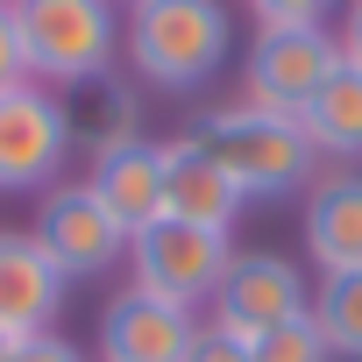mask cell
<instances>
[{"label":"cell","instance_id":"cell-1","mask_svg":"<svg viewBox=\"0 0 362 362\" xmlns=\"http://www.w3.org/2000/svg\"><path fill=\"white\" fill-rule=\"evenodd\" d=\"M192 142L235 177L242 199H284V192H313V163L320 149L305 142L298 114L256 107V100H228L214 114L192 121Z\"/></svg>","mask_w":362,"mask_h":362},{"label":"cell","instance_id":"cell-2","mask_svg":"<svg viewBox=\"0 0 362 362\" xmlns=\"http://www.w3.org/2000/svg\"><path fill=\"white\" fill-rule=\"evenodd\" d=\"M121 50H128V71L142 86L192 93L235 50L228 0H142V8L121 15Z\"/></svg>","mask_w":362,"mask_h":362},{"label":"cell","instance_id":"cell-3","mask_svg":"<svg viewBox=\"0 0 362 362\" xmlns=\"http://www.w3.org/2000/svg\"><path fill=\"white\" fill-rule=\"evenodd\" d=\"M15 36L29 57V78L50 93H71L121 57V8L114 0H8Z\"/></svg>","mask_w":362,"mask_h":362},{"label":"cell","instance_id":"cell-4","mask_svg":"<svg viewBox=\"0 0 362 362\" xmlns=\"http://www.w3.org/2000/svg\"><path fill=\"white\" fill-rule=\"evenodd\" d=\"M228 263H235V242L214 228H192V221H156L149 235L128 242V284L156 291L170 305H192V313L214 305Z\"/></svg>","mask_w":362,"mask_h":362},{"label":"cell","instance_id":"cell-5","mask_svg":"<svg viewBox=\"0 0 362 362\" xmlns=\"http://www.w3.org/2000/svg\"><path fill=\"white\" fill-rule=\"evenodd\" d=\"M64 156H71V121L64 93L50 86H15L0 93V192H50L64 185Z\"/></svg>","mask_w":362,"mask_h":362},{"label":"cell","instance_id":"cell-6","mask_svg":"<svg viewBox=\"0 0 362 362\" xmlns=\"http://www.w3.org/2000/svg\"><path fill=\"white\" fill-rule=\"evenodd\" d=\"M334 71H341L334 29H256V43L242 57V100L277 107V114H305Z\"/></svg>","mask_w":362,"mask_h":362},{"label":"cell","instance_id":"cell-7","mask_svg":"<svg viewBox=\"0 0 362 362\" xmlns=\"http://www.w3.org/2000/svg\"><path fill=\"white\" fill-rule=\"evenodd\" d=\"M298 313H313L305 270L291 256H270V249H235V263H228V277L214 291V327L256 341V334H270V327H284Z\"/></svg>","mask_w":362,"mask_h":362},{"label":"cell","instance_id":"cell-8","mask_svg":"<svg viewBox=\"0 0 362 362\" xmlns=\"http://www.w3.org/2000/svg\"><path fill=\"white\" fill-rule=\"evenodd\" d=\"M29 235H36L43 256L64 270V284H78V277H107V270L128 256V235H121L114 214L93 199V185H50L43 206H36V228H29Z\"/></svg>","mask_w":362,"mask_h":362},{"label":"cell","instance_id":"cell-9","mask_svg":"<svg viewBox=\"0 0 362 362\" xmlns=\"http://www.w3.org/2000/svg\"><path fill=\"white\" fill-rule=\"evenodd\" d=\"M199 327L206 320L192 305H170V298L128 284L100 313V362H192Z\"/></svg>","mask_w":362,"mask_h":362},{"label":"cell","instance_id":"cell-10","mask_svg":"<svg viewBox=\"0 0 362 362\" xmlns=\"http://www.w3.org/2000/svg\"><path fill=\"white\" fill-rule=\"evenodd\" d=\"M64 270L43 256V242L29 228H0V327L8 334H50L64 313Z\"/></svg>","mask_w":362,"mask_h":362},{"label":"cell","instance_id":"cell-11","mask_svg":"<svg viewBox=\"0 0 362 362\" xmlns=\"http://www.w3.org/2000/svg\"><path fill=\"white\" fill-rule=\"evenodd\" d=\"M249 199L235 192V177L192 142L177 135L163 142V221H192V228H214V235H235V214Z\"/></svg>","mask_w":362,"mask_h":362},{"label":"cell","instance_id":"cell-12","mask_svg":"<svg viewBox=\"0 0 362 362\" xmlns=\"http://www.w3.org/2000/svg\"><path fill=\"white\" fill-rule=\"evenodd\" d=\"M86 185H93V199L114 214V228L135 242V235H149L156 221H163V142H128V149H114V156H100L93 170H86Z\"/></svg>","mask_w":362,"mask_h":362},{"label":"cell","instance_id":"cell-13","mask_svg":"<svg viewBox=\"0 0 362 362\" xmlns=\"http://www.w3.org/2000/svg\"><path fill=\"white\" fill-rule=\"evenodd\" d=\"M305 256L320 277L362 270V170H327L305 192Z\"/></svg>","mask_w":362,"mask_h":362},{"label":"cell","instance_id":"cell-14","mask_svg":"<svg viewBox=\"0 0 362 362\" xmlns=\"http://www.w3.org/2000/svg\"><path fill=\"white\" fill-rule=\"evenodd\" d=\"M64 121H71V149H86L93 163L114 156V149H128V142H142V100H135V86L114 78V71L71 86V93H64Z\"/></svg>","mask_w":362,"mask_h":362},{"label":"cell","instance_id":"cell-15","mask_svg":"<svg viewBox=\"0 0 362 362\" xmlns=\"http://www.w3.org/2000/svg\"><path fill=\"white\" fill-rule=\"evenodd\" d=\"M298 128H305V142L320 149V156H362V71L355 64H341L320 93H313V107L298 114Z\"/></svg>","mask_w":362,"mask_h":362},{"label":"cell","instance_id":"cell-16","mask_svg":"<svg viewBox=\"0 0 362 362\" xmlns=\"http://www.w3.org/2000/svg\"><path fill=\"white\" fill-rule=\"evenodd\" d=\"M313 320L334 348V362H362V270H334L313 291Z\"/></svg>","mask_w":362,"mask_h":362},{"label":"cell","instance_id":"cell-17","mask_svg":"<svg viewBox=\"0 0 362 362\" xmlns=\"http://www.w3.org/2000/svg\"><path fill=\"white\" fill-rule=\"evenodd\" d=\"M249 362H334V348H327L320 320H313V313H298V320H284V327L256 334V341H249Z\"/></svg>","mask_w":362,"mask_h":362},{"label":"cell","instance_id":"cell-18","mask_svg":"<svg viewBox=\"0 0 362 362\" xmlns=\"http://www.w3.org/2000/svg\"><path fill=\"white\" fill-rule=\"evenodd\" d=\"M242 8L256 15V29H327V15L348 0H242Z\"/></svg>","mask_w":362,"mask_h":362},{"label":"cell","instance_id":"cell-19","mask_svg":"<svg viewBox=\"0 0 362 362\" xmlns=\"http://www.w3.org/2000/svg\"><path fill=\"white\" fill-rule=\"evenodd\" d=\"M29 86V57H22V36H15V8L0 0V93Z\"/></svg>","mask_w":362,"mask_h":362},{"label":"cell","instance_id":"cell-20","mask_svg":"<svg viewBox=\"0 0 362 362\" xmlns=\"http://www.w3.org/2000/svg\"><path fill=\"white\" fill-rule=\"evenodd\" d=\"M192 362H249V341L206 320V327H199V348H192Z\"/></svg>","mask_w":362,"mask_h":362},{"label":"cell","instance_id":"cell-21","mask_svg":"<svg viewBox=\"0 0 362 362\" xmlns=\"http://www.w3.org/2000/svg\"><path fill=\"white\" fill-rule=\"evenodd\" d=\"M15 362H86V355H78V348H71V341L50 327V334H29V341L15 348Z\"/></svg>","mask_w":362,"mask_h":362},{"label":"cell","instance_id":"cell-22","mask_svg":"<svg viewBox=\"0 0 362 362\" xmlns=\"http://www.w3.org/2000/svg\"><path fill=\"white\" fill-rule=\"evenodd\" d=\"M334 36H341V64L362 71V0H348V8H341V29H334Z\"/></svg>","mask_w":362,"mask_h":362},{"label":"cell","instance_id":"cell-23","mask_svg":"<svg viewBox=\"0 0 362 362\" xmlns=\"http://www.w3.org/2000/svg\"><path fill=\"white\" fill-rule=\"evenodd\" d=\"M15 348H22V334H8V327H0V362H15Z\"/></svg>","mask_w":362,"mask_h":362},{"label":"cell","instance_id":"cell-24","mask_svg":"<svg viewBox=\"0 0 362 362\" xmlns=\"http://www.w3.org/2000/svg\"><path fill=\"white\" fill-rule=\"evenodd\" d=\"M114 8H142V0H114Z\"/></svg>","mask_w":362,"mask_h":362}]
</instances>
